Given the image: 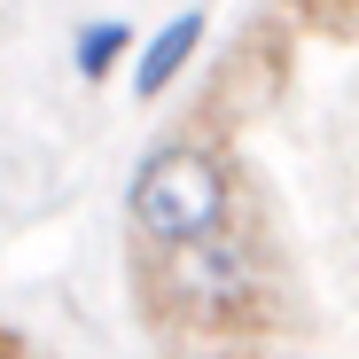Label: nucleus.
Returning <instances> with one entry per match:
<instances>
[{"instance_id":"nucleus-4","label":"nucleus","mask_w":359,"mask_h":359,"mask_svg":"<svg viewBox=\"0 0 359 359\" xmlns=\"http://www.w3.org/2000/svg\"><path fill=\"white\" fill-rule=\"evenodd\" d=\"M126 47H133V32L117 24V16H109V24H86V32H79V79H109Z\"/></svg>"},{"instance_id":"nucleus-3","label":"nucleus","mask_w":359,"mask_h":359,"mask_svg":"<svg viewBox=\"0 0 359 359\" xmlns=\"http://www.w3.org/2000/svg\"><path fill=\"white\" fill-rule=\"evenodd\" d=\"M203 32H211V16H203V8H180V16H172V24H164V32L141 47V63H133V94H141V102H156V94H164L180 71L196 63Z\"/></svg>"},{"instance_id":"nucleus-5","label":"nucleus","mask_w":359,"mask_h":359,"mask_svg":"<svg viewBox=\"0 0 359 359\" xmlns=\"http://www.w3.org/2000/svg\"><path fill=\"white\" fill-rule=\"evenodd\" d=\"M305 16L328 39H359V0H305Z\"/></svg>"},{"instance_id":"nucleus-1","label":"nucleus","mask_w":359,"mask_h":359,"mask_svg":"<svg viewBox=\"0 0 359 359\" xmlns=\"http://www.w3.org/2000/svg\"><path fill=\"white\" fill-rule=\"evenodd\" d=\"M126 211H133V234L156 250H180L196 234L226 226V164L203 156L196 141H164L141 156L133 188H126Z\"/></svg>"},{"instance_id":"nucleus-2","label":"nucleus","mask_w":359,"mask_h":359,"mask_svg":"<svg viewBox=\"0 0 359 359\" xmlns=\"http://www.w3.org/2000/svg\"><path fill=\"white\" fill-rule=\"evenodd\" d=\"M164 258H172L180 313H196V320H211V328H226V320L258 297V273H250L243 243H226V226L196 234V243H180V250H164Z\"/></svg>"}]
</instances>
